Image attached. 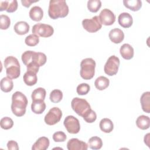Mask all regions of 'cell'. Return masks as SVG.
<instances>
[{
  "label": "cell",
  "mask_w": 150,
  "mask_h": 150,
  "mask_svg": "<svg viewBox=\"0 0 150 150\" xmlns=\"http://www.w3.org/2000/svg\"><path fill=\"white\" fill-rule=\"evenodd\" d=\"M23 64L26 66L27 71L37 73L39 67L44 65L47 60L46 54L41 52L27 50L23 52L21 56Z\"/></svg>",
  "instance_id": "obj_1"
},
{
  "label": "cell",
  "mask_w": 150,
  "mask_h": 150,
  "mask_svg": "<svg viewBox=\"0 0 150 150\" xmlns=\"http://www.w3.org/2000/svg\"><path fill=\"white\" fill-rule=\"evenodd\" d=\"M69 11V7L64 0H50L49 2L48 14L53 19L66 17Z\"/></svg>",
  "instance_id": "obj_2"
},
{
  "label": "cell",
  "mask_w": 150,
  "mask_h": 150,
  "mask_svg": "<svg viewBox=\"0 0 150 150\" xmlns=\"http://www.w3.org/2000/svg\"><path fill=\"white\" fill-rule=\"evenodd\" d=\"M26 97L20 91H16L12 96L11 110L17 117H22L26 112L28 105Z\"/></svg>",
  "instance_id": "obj_3"
},
{
  "label": "cell",
  "mask_w": 150,
  "mask_h": 150,
  "mask_svg": "<svg viewBox=\"0 0 150 150\" xmlns=\"http://www.w3.org/2000/svg\"><path fill=\"white\" fill-rule=\"evenodd\" d=\"M4 66L8 77L15 79L19 77L21 74V67L18 60L12 56L6 57L4 60Z\"/></svg>",
  "instance_id": "obj_4"
},
{
  "label": "cell",
  "mask_w": 150,
  "mask_h": 150,
  "mask_svg": "<svg viewBox=\"0 0 150 150\" xmlns=\"http://www.w3.org/2000/svg\"><path fill=\"white\" fill-rule=\"evenodd\" d=\"M96 62L92 58H86L80 63V76L84 80L91 79L95 73Z\"/></svg>",
  "instance_id": "obj_5"
},
{
  "label": "cell",
  "mask_w": 150,
  "mask_h": 150,
  "mask_svg": "<svg viewBox=\"0 0 150 150\" xmlns=\"http://www.w3.org/2000/svg\"><path fill=\"white\" fill-rule=\"evenodd\" d=\"M71 105L74 111L82 117L91 109L90 105L86 100L79 97H75L71 100Z\"/></svg>",
  "instance_id": "obj_6"
},
{
  "label": "cell",
  "mask_w": 150,
  "mask_h": 150,
  "mask_svg": "<svg viewBox=\"0 0 150 150\" xmlns=\"http://www.w3.org/2000/svg\"><path fill=\"white\" fill-rule=\"evenodd\" d=\"M32 30L33 34L43 38H49L54 33V29L52 26L42 23L34 25Z\"/></svg>",
  "instance_id": "obj_7"
},
{
  "label": "cell",
  "mask_w": 150,
  "mask_h": 150,
  "mask_svg": "<svg viewBox=\"0 0 150 150\" xmlns=\"http://www.w3.org/2000/svg\"><path fill=\"white\" fill-rule=\"evenodd\" d=\"M120 63V59L118 57L114 55L110 56L107 60L104 67L105 73L110 76L115 75L118 72Z\"/></svg>",
  "instance_id": "obj_8"
},
{
  "label": "cell",
  "mask_w": 150,
  "mask_h": 150,
  "mask_svg": "<svg viewBox=\"0 0 150 150\" xmlns=\"http://www.w3.org/2000/svg\"><path fill=\"white\" fill-rule=\"evenodd\" d=\"M83 28L90 33H94L102 28V24L98 16H94L91 19H84L82 21Z\"/></svg>",
  "instance_id": "obj_9"
},
{
  "label": "cell",
  "mask_w": 150,
  "mask_h": 150,
  "mask_svg": "<svg viewBox=\"0 0 150 150\" xmlns=\"http://www.w3.org/2000/svg\"><path fill=\"white\" fill-rule=\"evenodd\" d=\"M62 117V111L56 107L50 109L49 112L45 117L44 121L49 125H53L60 121Z\"/></svg>",
  "instance_id": "obj_10"
},
{
  "label": "cell",
  "mask_w": 150,
  "mask_h": 150,
  "mask_svg": "<svg viewBox=\"0 0 150 150\" xmlns=\"http://www.w3.org/2000/svg\"><path fill=\"white\" fill-rule=\"evenodd\" d=\"M63 124L70 134H77L80 129V125L79 120L73 115L67 116L63 122Z\"/></svg>",
  "instance_id": "obj_11"
},
{
  "label": "cell",
  "mask_w": 150,
  "mask_h": 150,
  "mask_svg": "<svg viewBox=\"0 0 150 150\" xmlns=\"http://www.w3.org/2000/svg\"><path fill=\"white\" fill-rule=\"evenodd\" d=\"M98 17L101 24L105 26L111 25L115 21V14L110 9L107 8L103 9L101 11Z\"/></svg>",
  "instance_id": "obj_12"
},
{
  "label": "cell",
  "mask_w": 150,
  "mask_h": 150,
  "mask_svg": "<svg viewBox=\"0 0 150 150\" xmlns=\"http://www.w3.org/2000/svg\"><path fill=\"white\" fill-rule=\"evenodd\" d=\"M67 148L69 150H87L88 145L77 138H71L67 142Z\"/></svg>",
  "instance_id": "obj_13"
},
{
  "label": "cell",
  "mask_w": 150,
  "mask_h": 150,
  "mask_svg": "<svg viewBox=\"0 0 150 150\" xmlns=\"http://www.w3.org/2000/svg\"><path fill=\"white\" fill-rule=\"evenodd\" d=\"M18 1H0V11L5 10L7 12L12 13L16 11L18 8Z\"/></svg>",
  "instance_id": "obj_14"
},
{
  "label": "cell",
  "mask_w": 150,
  "mask_h": 150,
  "mask_svg": "<svg viewBox=\"0 0 150 150\" xmlns=\"http://www.w3.org/2000/svg\"><path fill=\"white\" fill-rule=\"evenodd\" d=\"M118 22L122 28H128L132 26L133 23V19L129 13L122 12L118 16Z\"/></svg>",
  "instance_id": "obj_15"
},
{
  "label": "cell",
  "mask_w": 150,
  "mask_h": 150,
  "mask_svg": "<svg viewBox=\"0 0 150 150\" xmlns=\"http://www.w3.org/2000/svg\"><path fill=\"white\" fill-rule=\"evenodd\" d=\"M110 40L114 43H120L124 39V33L122 30L119 28L111 29L108 34Z\"/></svg>",
  "instance_id": "obj_16"
},
{
  "label": "cell",
  "mask_w": 150,
  "mask_h": 150,
  "mask_svg": "<svg viewBox=\"0 0 150 150\" xmlns=\"http://www.w3.org/2000/svg\"><path fill=\"white\" fill-rule=\"evenodd\" d=\"M50 141L48 138L42 137L39 138L32 145V150H46L49 148Z\"/></svg>",
  "instance_id": "obj_17"
},
{
  "label": "cell",
  "mask_w": 150,
  "mask_h": 150,
  "mask_svg": "<svg viewBox=\"0 0 150 150\" xmlns=\"http://www.w3.org/2000/svg\"><path fill=\"white\" fill-rule=\"evenodd\" d=\"M120 52L121 56L124 59L130 60L134 57V49L129 44L124 43L120 47Z\"/></svg>",
  "instance_id": "obj_18"
},
{
  "label": "cell",
  "mask_w": 150,
  "mask_h": 150,
  "mask_svg": "<svg viewBox=\"0 0 150 150\" xmlns=\"http://www.w3.org/2000/svg\"><path fill=\"white\" fill-rule=\"evenodd\" d=\"M29 15L32 20L39 22L42 20L43 16V11L40 6H35L30 9Z\"/></svg>",
  "instance_id": "obj_19"
},
{
  "label": "cell",
  "mask_w": 150,
  "mask_h": 150,
  "mask_svg": "<svg viewBox=\"0 0 150 150\" xmlns=\"http://www.w3.org/2000/svg\"><path fill=\"white\" fill-rule=\"evenodd\" d=\"M13 29L18 35H23L29 31V25L26 22L19 21L15 23Z\"/></svg>",
  "instance_id": "obj_20"
},
{
  "label": "cell",
  "mask_w": 150,
  "mask_h": 150,
  "mask_svg": "<svg viewBox=\"0 0 150 150\" xmlns=\"http://www.w3.org/2000/svg\"><path fill=\"white\" fill-rule=\"evenodd\" d=\"M140 102L142 110L146 112H150V92H144L140 98Z\"/></svg>",
  "instance_id": "obj_21"
},
{
  "label": "cell",
  "mask_w": 150,
  "mask_h": 150,
  "mask_svg": "<svg viewBox=\"0 0 150 150\" xmlns=\"http://www.w3.org/2000/svg\"><path fill=\"white\" fill-rule=\"evenodd\" d=\"M46 109V104L44 100L32 101L31 104V110L35 114H40Z\"/></svg>",
  "instance_id": "obj_22"
},
{
  "label": "cell",
  "mask_w": 150,
  "mask_h": 150,
  "mask_svg": "<svg viewBox=\"0 0 150 150\" xmlns=\"http://www.w3.org/2000/svg\"><path fill=\"white\" fill-rule=\"evenodd\" d=\"M136 125L141 129L145 130L148 129L150 125L149 117L144 115L139 116L136 120Z\"/></svg>",
  "instance_id": "obj_23"
},
{
  "label": "cell",
  "mask_w": 150,
  "mask_h": 150,
  "mask_svg": "<svg viewBox=\"0 0 150 150\" xmlns=\"http://www.w3.org/2000/svg\"><path fill=\"white\" fill-rule=\"evenodd\" d=\"M100 129L105 133L111 132L114 128V125L112 121L107 118L102 119L99 124Z\"/></svg>",
  "instance_id": "obj_24"
},
{
  "label": "cell",
  "mask_w": 150,
  "mask_h": 150,
  "mask_svg": "<svg viewBox=\"0 0 150 150\" xmlns=\"http://www.w3.org/2000/svg\"><path fill=\"white\" fill-rule=\"evenodd\" d=\"M24 83L29 86H32L35 85L38 81V77L36 73L32 71H27L23 76Z\"/></svg>",
  "instance_id": "obj_25"
},
{
  "label": "cell",
  "mask_w": 150,
  "mask_h": 150,
  "mask_svg": "<svg viewBox=\"0 0 150 150\" xmlns=\"http://www.w3.org/2000/svg\"><path fill=\"white\" fill-rule=\"evenodd\" d=\"M124 6L132 11H138L142 6V2L139 0H124Z\"/></svg>",
  "instance_id": "obj_26"
},
{
  "label": "cell",
  "mask_w": 150,
  "mask_h": 150,
  "mask_svg": "<svg viewBox=\"0 0 150 150\" xmlns=\"http://www.w3.org/2000/svg\"><path fill=\"white\" fill-rule=\"evenodd\" d=\"M110 84V80L105 76H100L97 77L94 82L96 88L99 90H103L107 88Z\"/></svg>",
  "instance_id": "obj_27"
},
{
  "label": "cell",
  "mask_w": 150,
  "mask_h": 150,
  "mask_svg": "<svg viewBox=\"0 0 150 150\" xmlns=\"http://www.w3.org/2000/svg\"><path fill=\"white\" fill-rule=\"evenodd\" d=\"M1 89L5 93H8L12 91L13 87V83L11 79L5 77L2 79L1 80Z\"/></svg>",
  "instance_id": "obj_28"
},
{
  "label": "cell",
  "mask_w": 150,
  "mask_h": 150,
  "mask_svg": "<svg viewBox=\"0 0 150 150\" xmlns=\"http://www.w3.org/2000/svg\"><path fill=\"white\" fill-rule=\"evenodd\" d=\"M87 145L88 146H89V148L92 149H100L103 146L102 139L100 137L97 136L92 137L88 141Z\"/></svg>",
  "instance_id": "obj_29"
},
{
  "label": "cell",
  "mask_w": 150,
  "mask_h": 150,
  "mask_svg": "<svg viewBox=\"0 0 150 150\" xmlns=\"http://www.w3.org/2000/svg\"><path fill=\"white\" fill-rule=\"evenodd\" d=\"M46 90L44 88L38 87L35 89L31 95L32 101L35 100H44L46 97Z\"/></svg>",
  "instance_id": "obj_30"
},
{
  "label": "cell",
  "mask_w": 150,
  "mask_h": 150,
  "mask_svg": "<svg viewBox=\"0 0 150 150\" xmlns=\"http://www.w3.org/2000/svg\"><path fill=\"white\" fill-rule=\"evenodd\" d=\"M49 98L52 103H57L62 100L63 93L59 89H54L51 91Z\"/></svg>",
  "instance_id": "obj_31"
},
{
  "label": "cell",
  "mask_w": 150,
  "mask_h": 150,
  "mask_svg": "<svg viewBox=\"0 0 150 150\" xmlns=\"http://www.w3.org/2000/svg\"><path fill=\"white\" fill-rule=\"evenodd\" d=\"M101 6L100 0H89L87 2V8L91 12H97Z\"/></svg>",
  "instance_id": "obj_32"
},
{
  "label": "cell",
  "mask_w": 150,
  "mask_h": 150,
  "mask_svg": "<svg viewBox=\"0 0 150 150\" xmlns=\"http://www.w3.org/2000/svg\"><path fill=\"white\" fill-rule=\"evenodd\" d=\"M25 42L28 46H35L39 42V38L35 34H30L26 37Z\"/></svg>",
  "instance_id": "obj_33"
},
{
  "label": "cell",
  "mask_w": 150,
  "mask_h": 150,
  "mask_svg": "<svg viewBox=\"0 0 150 150\" xmlns=\"http://www.w3.org/2000/svg\"><path fill=\"white\" fill-rule=\"evenodd\" d=\"M1 127L4 129H11L13 125V121L10 117H5L1 120Z\"/></svg>",
  "instance_id": "obj_34"
},
{
  "label": "cell",
  "mask_w": 150,
  "mask_h": 150,
  "mask_svg": "<svg viewBox=\"0 0 150 150\" xmlns=\"http://www.w3.org/2000/svg\"><path fill=\"white\" fill-rule=\"evenodd\" d=\"M11 24V20L9 16L6 15L0 16V28L2 30H6L9 28Z\"/></svg>",
  "instance_id": "obj_35"
},
{
  "label": "cell",
  "mask_w": 150,
  "mask_h": 150,
  "mask_svg": "<svg viewBox=\"0 0 150 150\" xmlns=\"http://www.w3.org/2000/svg\"><path fill=\"white\" fill-rule=\"evenodd\" d=\"M83 118L86 121V122L88 123H92L96 120L97 114L96 112L91 108L84 115Z\"/></svg>",
  "instance_id": "obj_36"
},
{
  "label": "cell",
  "mask_w": 150,
  "mask_h": 150,
  "mask_svg": "<svg viewBox=\"0 0 150 150\" xmlns=\"http://www.w3.org/2000/svg\"><path fill=\"white\" fill-rule=\"evenodd\" d=\"M90 90V87L87 83H81L77 87L76 91L79 95H86Z\"/></svg>",
  "instance_id": "obj_37"
},
{
  "label": "cell",
  "mask_w": 150,
  "mask_h": 150,
  "mask_svg": "<svg viewBox=\"0 0 150 150\" xmlns=\"http://www.w3.org/2000/svg\"><path fill=\"white\" fill-rule=\"evenodd\" d=\"M67 138L66 135L62 131H57L53 134V139L54 142H64Z\"/></svg>",
  "instance_id": "obj_38"
},
{
  "label": "cell",
  "mask_w": 150,
  "mask_h": 150,
  "mask_svg": "<svg viewBox=\"0 0 150 150\" xmlns=\"http://www.w3.org/2000/svg\"><path fill=\"white\" fill-rule=\"evenodd\" d=\"M7 148L9 150H18L19 149V146H18V143L13 140H11L8 142Z\"/></svg>",
  "instance_id": "obj_39"
},
{
  "label": "cell",
  "mask_w": 150,
  "mask_h": 150,
  "mask_svg": "<svg viewBox=\"0 0 150 150\" xmlns=\"http://www.w3.org/2000/svg\"><path fill=\"white\" fill-rule=\"evenodd\" d=\"M39 1H32V0H22L21 3L23 6L26 8H29L32 3L36 2Z\"/></svg>",
  "instance_id": "obj_40"
},
{
  "label": "cell",
  "mask_w": 150,
  "mask_h": 150,
  "mask_svg": "<svg viewBox=\"0 0 150 150\" xmlns=\"http://www.w3.org/2000/svg\"><path fill=\"white\" fill-rule=\"evenodd\" d=\"M149 133H148L144 137V142L148 147H149Z\"/></svg>",
  "instance_id": "obj_41"
}]
</instances>
